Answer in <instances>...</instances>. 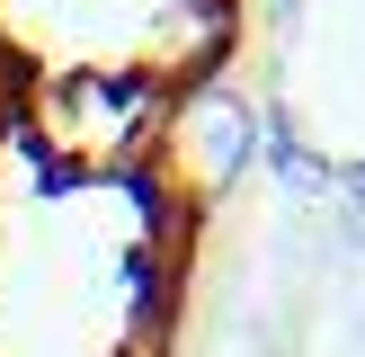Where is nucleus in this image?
Masks as SVG:
<instances>
[{"label":"nucleus","mask_w":365,"mask_h":357,"mask_svg":"<svg viewBox=\"0 0 365 357\" xmlns=\"http://www.w3.org/2000/svg\"><path fill=\"white\" fill-rule=\"evenodd\" d=\"M250 152H259V116H250L232 89H196L187 116H178V170H187L196 188H232V178L250 170Z\"/></svg>","instance_id":"f257e3e1"},{"label":"nucleus","mask_w":365,"mask_h":357,"mask_svg":"<svg viewBox=\"0 0 365 357\" xmlns=\"http://www.w3.org/2000/svg\"><path fill=\"white\" fill-rule=\"evenodd\" d=\"M339 188H348L356 206H365V161H356V170H339Z\"/></svg>","instance_id":"f03ea898"}]
</instances>
